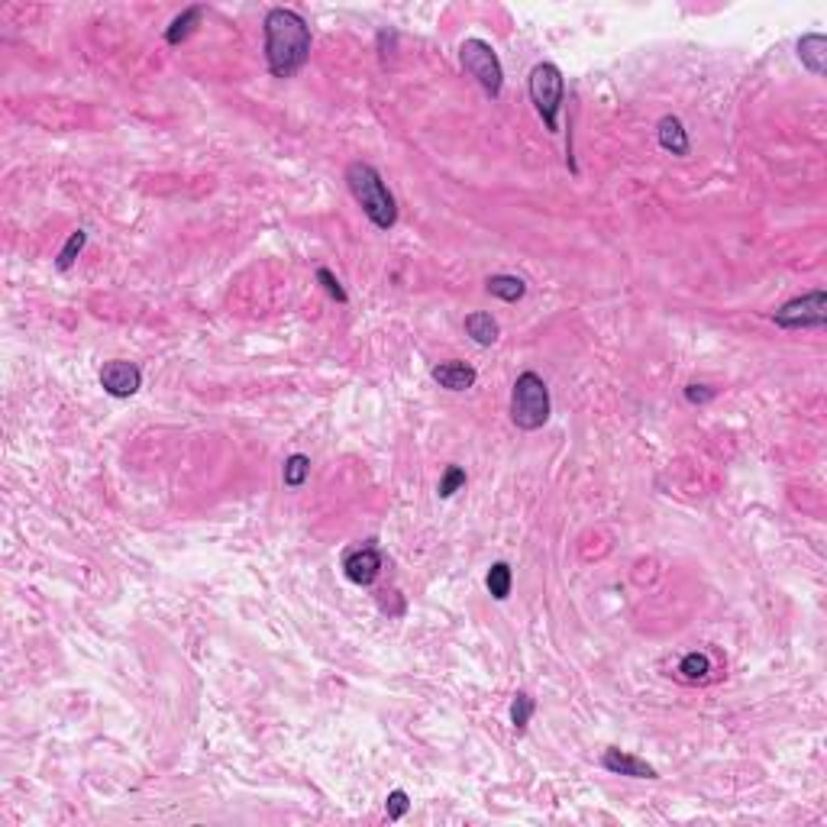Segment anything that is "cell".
<instances>
[{"label":"cell","instance_id":"cell-1","mask_svg":"<svg viewBox=\"0 0 827 827\" xmlns=\"http://www.w3.org/2000/svg\"><path fill=\"white\" fill-rule=\"evenodd\" d=\"M262 36H266V65L275 78H295L311 58V26L297 10L272 7L262 23Z\"/></svg>","mask_w":827,"mask_h":827},{"label":"cell","instance_id":"cell-2","mask_svg":"<svg viewBox=\"0 0 827 827\" xmlns=\"http://www.w3.org/2000/svg\"><path fill=\"white\" fill-rule=\"evenodd\" d=\"M346 188L356 198V204L362 207V214L378 226V230H392L398 224V204H394V194L388 191L385 178L375 165L369 162H349L346 165Z\"/></svg>","mask_w":827,"mask_h":827},{"label":"cell","instance_id":"cell-3","mask_svg":"<svg viewBox=\"0 0 827 827\" xmlns=\"http://www.w3.org/2000/svg\"><path fill=\"white\" fill-rule=\"evenodd\" d=\"M550 388L537 372H521L511 388V420L521 430H540L550 420Z\"/></svg>","mask_w":827,"mask_h":827},{"label":"cell","instance_id":"cell-4","mask_svg":"<svg viewBox=\"0 0 827 827\" xmlns=\"http://www.w3.org/2000/svg\"><path fill=\"white\" fill-rule=\"evenodd\" d=\"M527 91H531V101L537 107L543 127L550 133H559V110H562V97H566V78H562L559 65L553 62L533 65L531 78H527Z\"/></svg>","mask_w":827,"mask_h":827},{"label":"cell","instance_id":"cell-5","mask_svg":"<svg viewBox=\"0 0 827 827\" xmlns=\"http://www.w3.org/2000/svg\"><path fill=\"white\" fill-rule=\"evenodd\" d=\"M459 65L469 78H475V84L485 91V94L495 101L505 91V68H501L498 52L491 48V42L485 40H466L459 46Z\"/></svg>","mask_w":827,"mask_h":827},{"label":"cell","instance_id":"cell-6","mask_svg":"<svg viewBox=\"0 0 827 827\" xmlns=\"http://www.w3.org/2000/svg\"><path fill=\"white\" fill-rule=\"evenodd\" d=\"M772 323L782 330H821L827 323V295L814 288L802 297H792L779 311H772Z\"/></svg>","mask_w":827,"mask_h":827},{"label":"cell","instance_id":"cell-7","mask_svg":"<svg viewBox=\"0 0 827 827\" xmlns=\"http://www.w3.org/2000/svg\"><path fill=\"white\" fill-rule=\"evenodd\" d=\"M101 388H104L110 398H133V394L143 388V369H139L136 362H127V359H110L104 362V369H101Z\"/></svg>","mask_w":827,"mask_h":827},{"label":"cell","instance_id":"cell-8","mask_svg":"<svg viewBox=\"0 0 827 827\" xmlns=\"http://www.w3.org/2000/svg\"><path fill=\"white\" fill-rule=\"evenodd\" d=\"M378 572H382V553H378V547H372V543L349 550V553L343 556V576L349 578L353 585H359V588L372 585L378 578Z\"/></svg>","mask_w":827,"mask_h":827},{"label":"cell","instance_id":"cell-9","mask_svg":"<svg viewBox=\"0 0 827 827\" xmlns=\"http://www.w3.org/2000/svg\"><path fill=\"white\" fill-rule=\"evenodd\" d=\"M602 766L608 772H614V776H627V779H659L656 766H650L647 760H640V756L627 753V750H618V747L604 750Z\"/></svg>","mask_w":827,"mask_h":827},{"label":"cell","instance_id":"cell-10","mask_svg":"<svg viewBox=\"0 0 827 827\" xmlns=\"http://www.w3.org/2000/svg\"><path fill=\"white\" fill-rule=\"evenodd\" d=\"M430 378H434L440 388H446V392H469V388H475V382H479V372H475L469 362L450 359V362L434 365V369H430Z\"/></svg>","mask_w":827,"mask_h":827},{"label":"cell","instance_id":"cell-11","mask_svg":"<svg viewBox=\"0 0 827 827\" xmlns=\"http://www.w3.org/2000/svg\"><path fill=\"white\" fill-rule=\"evenodd\" d=\"M656 139H659V145H663L669 155H679V159H685V155L691 153L689 129H685V123L679 120V117H673V113H666V117L656 123Z\"/></svg>","mask_w":827,"mask_h":827},{"label":"cell","instance_id":"cell-12","mask_svg":"<svg viewBox=\"0 0 827 827\" xmlns=\"http://www.w3.org/2000/svg\"><path fill=\"white\" fill-rule=\"evenodd\" d=\"M798 58H802V65L808 68L812 75H824L827 68V40L821 36V32H805L802 40H798Z\"/></svg>","mask_w":827,"mask_h":827},{"label":"cell","instance_id":"cell-13","mask_svg":"<svg viewBox=\"0 0 827 827\" xmlns=\"http://www.w3.org/2000/svg\"><path fill=\"white\" fill-rule=\"evenodd\" d=\"M466 333L472 337V343L475 346H495L498 343V337H501V327H498V321L491 317V313H485V311H472L466 317Z\"/></svg>","mask_w":827,"mask_h":827},{"label":"cell","instance_id":"cell-14","mask_svg":"<svg viewBox=\"0 0 827 827\" xmlns=\"http://www.w3.org/2000/svg\"><path fill=\"white\" fill-rule=\"evenodd\" d=\"M485 288H488V295H495L498 301H507V304H517L523 295H527V281L517 278V275H488V281H485Z\"/></svg>","mask_w":827,"mask_h":827},{"label":"cell","instance_id":"cell-15","mask_svg":"<svg viewBox=\"0 0 827 827\" xmlns=\"http://www.w3.org/2000/svg\"><path fill=\"white\" fill-rule=\"evenodd\" d=\"M201 16H204V7H201V4H194V7H185V10H181V13H178L175 20L169 23V30H165V42H169V46H181V42H185L188 36L194 32V26L201 23Z\"/></svg>","mask_w":827,"mask_h":827},{"label":"cell","instance_id":"cell-16","mask_svg":"<svg viewBox=\"0 0 827 827\" xmlns=\"http://www.w3.org/2000/svg\"><path fill=\"white\" fill-rule=\"evenodd\" d=\"M675 673H679L682 682H708L711 673H715V666H711V656H708V653L691 650L679 659V669H675Z\"/></svg>","mask_w":827,"mask_h":827},{"label":"cell","instance_id":"cell-17","mask_svg":"<svg viewBox=\"0 0 827 827\" xmlns=\"http://www.w3.org/2000/svg\"><path fill=\"white\" fill-rule=\"evenodd\" d=\"M511 585H515V572L507 562H491L488 576H485V588L495 602H507L511 598Z\"/></svg>","mask_w":827,"mask_h":827},{"label":"cell","instance_id":"cell-18","mask_svg":"<svg viewBox=\"0 0 827 827\" xmlns=\"http://www.w3.org/2000/svg\"><path fill=\"white\" fill-rule=\"evenodd\" d=\"M307 479H311V456L291 453V456L285 459V469H281V482L288 485V488H304Z\"/></svg>","mask_w":827,"mask_h":827},{"label":"cell","instance_id":"cell-19","mask_svg":"<svg viewBox=\"0 0 827 827\" xmlns=\"http://www.w3.org/2000/svg\"><path fill=\"white\" fill-rule=\"evenodd\" d=\"M84 242H88V230H75L68 240H65V246H62V252H58V259H56V268L58 272H68V268L75 266V259L81 256V250H84Z\"/></svg>","mask_w":827,"mask_h":827},{"label":"cell","instance_id":"cell-20","mask_svg":"<svg viewBox=\"0 0 827 827\" xmlns=\"http://www.w3.org/2000/svg\"><path fill=\"white\" fill-rule=\"evenodd\" d=\"M533 711H537V701L527 695V691H517L515 701H511V724H515V731H527V724H531Z\"/></svg>","mask_w":827,"mask_h":827},{"label":"cell","instance_id":"cell-21","mask_svg":"<svg viewBox=\"0 0 827 827\" xmlns=\"http://www.w3.org/2000/svg\"><path fill=\"white\" fill-rule=\"evenodd\" d=\"M462 485H466V469H462V466H446L440 485H436V495L446 501V498H453V495L462 488Z\"/></svg>","mask_w":827,"mask_h":827},{"label":"cell","instance_id":"cell-22","mask_svg":"<svg viewBox=\"0 0 827 827\" xmlns=\"http://www.w3.org/2000/svg\"><path fill=\"white\" fill-rule=\"evenodd\" d=\"M317 281H321L323 291H327V295L333 297V301H339V304H346V301H349V295H346V288H343V281H339L337 275L330 272L327 266L317 268Z\"/></svg>","mask_w":827,"mask_h":827},{"label":"cell","instance_id":"cell-23","mask_svg":"<svg viewBox=\"0 0 827 827\" xmlns=\"http://www.w3.org/2000/svg\"><path fill=\"white\" fill-rule=\"evenodd\" d=\"M408 812H410V796L404 792V788H394L392 796L385 798V814H388V821H401Z\"/></svg>","mask_w":827,"mask_h":827},{"label":"cell","instance_id":"cell-24","mask_svg":"<svg viewBox=\"0 0 827 827\" xmlns=\"http://www.w3.org/2000/svg\"><path fill=\"white\" fill-rule=\"evenodd\" d=\"M715 398V388H708V385H689L685 388V401L689 404H705V401H711Z\"/></svg>","mask_w":827,"mask_h":827}]
</instances>
